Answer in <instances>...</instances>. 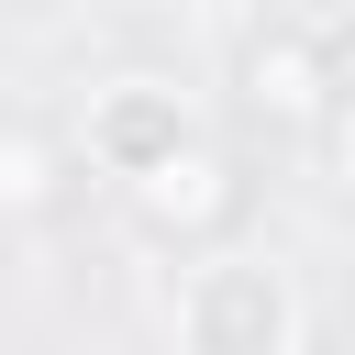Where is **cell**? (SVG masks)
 Wrapping results in <instances>:
<instances>
[{"label":"cell","mask_w":355,"mask_h":355,"mask_svg":"<svg viewBox=\"0 0 355 355\" xmlns=\"http://www.w3.org/2000/svg\"><path fill=\"white\" fill-rule=\"evenodd\" d=\"M178 355H300V288L277 255L222 244L178 277Z\"/></svg>","instance_id":"obj_1"},{"label":"cell","mask_w":355,"mask_h":355,"mask_svg":"<svg viewBox=\"0 0 355 355\" xmlns=\"http://www.w3.org/2000/svg\"><path fill=\"white\" fill-rule=\"evenodd\" d=\"M178 155H200V111L178 78H111L89 89V166L122 189H155Z\"/></svg>","instance_id":"obj_2"},{"label":"cell","mask_w":355,"mask_h":355,"mask_svg":"<svg viewBox=\"0 0 355 355\" xmlns=\"http://www.w3.org/2000/svg\"><path fill=\"white\" fill-rule=\"evenodd\" d=\"M133 211H144V233H155V244H178V255L200 266V255H222V222L244 211V178L200 144V155H178L155 189H133Z\"/></svg>","instance_id":"obj_3"},{"label":"cell","mask_w":355,"mask_h":355,"mask_svg":"<svg viewBox=\"0 0 355 355\" xmlns=\"http://www.w3.org/2000/svg\"><path fill=\"white\" fill-rule=\"evenodd\" d=\"M244 100L277 111V122H322V89H311V22H266L244 44Z\"/></svg>","instance_id":"obj_4"},{"label":"cell","mask_w":355,"mask_h":355,"mask_svg":"<svg viewBox=\"0 0 355 355\" xmlns=\"http://www.w3.org/2000/svg\"><path fill=\"white\" fill-rule=\"evenodd\" d=\"M311 89H322V133H355V0L311 11Z\"/></svg>","instance_id":"obj_5"},{"label":"cell","mask_w":355,"mask_h":355,"mask_svg":"<svg viewBox=\"0 0 355 355\" xmlns=\"http://www.w3.org/2000/svg\"><path fill=\"white\" fill-rule=\"evenodd\" d=\"M22 200H33V144H22V133H0V222H11Z\"/></svg>","instance_id":"obj_6"},{"label":"cell","mask_w":355,"mask_h":355,"mask_svg":"<svg viewBox=\"0 0 355 355\" xmlns=\"http://www.w3.org/2000/svg\"><path fill=\"white\" fill-rule=\"evenodd\" d=\"M333 200L355 211V133H333Z\"/></svg>","instance_id":"obj_7"},{"label":"cell","mask_w":355,"mask_h":355,"mask_svg":"<svg viewBox=\"0 0 355 355\" xmlns=\"http://www.w3.org/2000/svg\"><path fill=\"white\" fill-rule=\"evenodd\" d=\"M144 11H178V22H189V11H222V0H144Z\"/></svg>","instance_id":"obj_8"},{"label":"cell","mask_w":355,"mask_h":355,"mask_svg":"<svg viewBox=\"0 0 355 355\" xmlns=\"http://www.w3.org/2000/svg\"><path fill=\"white\" fill-rule=\"evenodd\" d=\"M0 11H44V0H0Z\"/></svg>","instance_id":"obj_9"}]
</instances>
